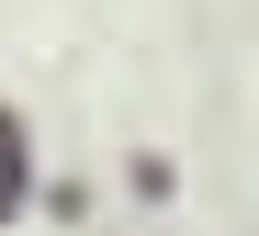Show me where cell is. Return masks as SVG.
Instances as JSON below:
<instances>
[{
  "instance_id": "cell-1",
  "label": "cell",
  "mask_w": 259,
  "mask_h": 236,
  "mask_svg": "<svg viewBox=\"0 0 259 236\" xmlns=\"http://www.w3.org/2000/svg\"><path fill=\"white\" fill-rule=\"evenodd\" d=\"M12 203H23V124L0 113V214H12Z\"/></svg>"
}]
</instances>
